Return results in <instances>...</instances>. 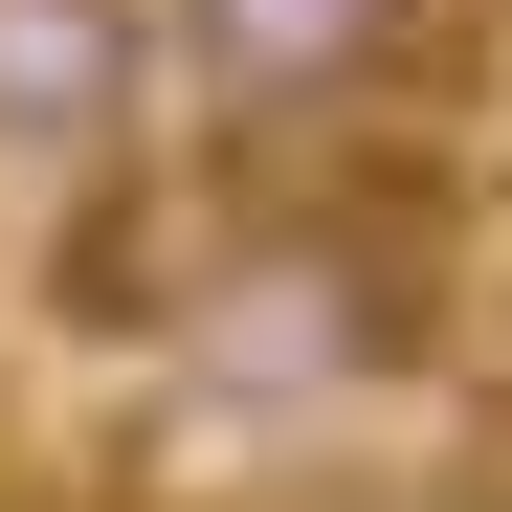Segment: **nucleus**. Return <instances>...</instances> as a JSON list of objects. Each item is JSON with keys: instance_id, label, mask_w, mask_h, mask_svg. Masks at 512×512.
<instances>
[{"instance_id": "obj_1", "label": "nucleus", "mask_w": 512, "mask_h": 512, "mask_svg": "<svg viewBox=\"0 0 512 512\" xmlns=\"http://www.w3.org/2000/svg\"><path fill=\"white\" fill-rule=\"evenodd\" d=\"M156 45H179V90L223 134H357L401 90H446L468 0H134Z\"/></svg>"}, {"instance_id": "obj_2", "label": "nucleus", "mask_w": 512, "mask_h": 512, "mask_svg": "<svg viewBox=\"0 0 512 512\" xmlns=\"http://www.w3.org/2000/svg\"><path fill=\"white\" fill-rule=\"evenodd\" d=\"M156 23L134 0H0V156H134Z\"/></svg>"}]
</instances>
